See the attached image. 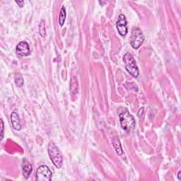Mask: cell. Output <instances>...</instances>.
<instances>
[{"instance_id":"obj_6","label":"cell","mask_w":181,"mask_h":181,"mask_svg":"<svg viewBox=\"0 0 181 181\" xmlns=\"http://www.w3.org/2000/svg\"><path fill=\"white\" fill-rule=\"evenodd\" d=\"M117 29L119 34L122 36H125L127 33V19L123 14H120L119 16V18L117 19Z\"/></svg>"},{"instance_id":"obj_16","label":"cell","mask_w":181,"mask_h":181,"mask_svg":"<svg viewBox=\"0 0 181 181\" xmlns=\"http://www.w3.org/2000/svg\"><path fill=\"white\" fill-rule=\"evenodd\" d=\"M15 2H16V3L18 4L19 6H20V7H22V6H23V4H24V2L23 1H16Z\"/></svg>"},{"instance_id":"obj_1","label":"cell","mask_w":181,"mask_h":181,"mask_svg":"<svg viewBox=\"0 0 181 181\" xmlns=\"http://www.w3.org/2000/svg\"><path fill=\"white\" fill-rule=\"evenodd\" d=\"M120 123L123 129L127 132H130L134 129L135 120L126 108H121L119 113Z\"/></svg>"},{"instance_id":"obj_2","label":"cell","mask_w":181,"mask_h":181,"mask_svg":"<svg viewBox=\"0 0 181 181\" xmlns=\"http://www.w3.org/2000/svg\"><path fill=\"white\" fill-rule=\"evenodd\" d=\"M48 154L54 166L60 169L63 164V157L57 147L53 141H50L48 145Z\"/></svg>"},{"instance_id":"obj_11","label":"cell","mask_w":181,"mask_h":181,"mask_svg":"<svg viewBox=\"0 0 181 181\" xmlns=\"http://www.w3.org/2000/svg\"><path fill=\"white\" fill-rule=\"evenodd\" d=\"M113 147H114L115 151L117 153V154L120 156H121L122 154H123V150L122 149L121 147V144L120 142V140L117 138H115L114 140L113 141Z\"/></svg>"},{"instance_id":"obj_15","label":"cell","mask_w":181,"mask_h":181,"mask_svg":"<svg viewBox=\"0 0 181 181\" xmlns=\"http://www.w3.org/2000/svg\"><path fill=\"white\" fill-rule=\"evenodd\" d=\"M1 126H2V129H1V140L3 138V135H4V123H3V120L1 119Z\"/></svg>"},{"instance_id":"obj_3","label":"cell","mask_w":181,"mask_h":181,"mask_svg":"<svg viewBox=\"0 0 181 181\" xmlns=\"http://www.w3.org/2000/svg\"><path fill=\"white\" fill-rule=\"evenodd\" d=\"M123 62L125 63V69L133 77L137 78L139 76V69L136 64V61L132 54L126 53L123 57Z\"/></svg>"},{"instance_id":"obj_13","label":"cell","mask_w":181,"mask_h":181,"mask_svg":"<svg viewBox=\"0 0 181 181\" xmlns=\"http://www.w3.org/2000/svg\"><path fill=\"white\" fill-rule=\"evenodd\" d=\"M39 33L41 37L44 38L46 36V30H45V21L42 20L40 21V25H39Z\"/></svg>"},{"instance_id":"obj_5","label":"cell","mask_w":181,"mask_h":181,"mask_svg":"<svg viewBox=\"0 0 181 181\" xmlns=\"http://www.w3.org/2000/svg\"><path fill=\"white\" fill-rule=\"evenodd\" d=\"M52 180V172L48 167L42 165L37 169L36 174V181H50Z\"/></svg>"},{"instance_id":"obj_19","label":"cell","mask_w":181,"mask_h":181,"mask_svg":"<svg viewBox=\"0 0 181 181\" xmlns=\"http://www.w3.org/2000/svg\"><path fill=\"white\" fill-rule=\"evenodd\" d=\"M178 180H180V171L178 172Z\"/></svg>"},{"instance_id":"obj_18","label":"cell","mask_w":181,"mask_h":181,"mask_svg":"<svg viewBox=\"0 0 181 181\" xmlns=\"http://www.w3.org/2000/svg\"><path fill=\"white\" fill-rule=\"evenodd\" d=\"M106 3H107V2H103V1H102V2H101V1H100V2H99V4H101L102 6H103V4H106Z\"/></svg>"},{"instance_id":"obj_8","label":"cell","mask_w":181,"mask_h":181,"mask_svg":"<svg viewBox=\"0 0 181 181\" xmlns=\"http://www.w3.org/2000/svg\"><path fill=\"white\" fill-rule=\"evenodd\" d=\"M11 122L14 130L19 131L21 129L20 119H19V115L16 112H13L11 114Z\"/></svg>"},{"instance_id":"obj_14","label":"cell","mask_w":181,"mask_h":181,"mask_svg":"<svg viewBox=\"0 0 181 181\" xmlns=\"http://www.w3.org/2000/svg\"><path fill=\"white\" fill-rule=\"evenodd\" d=\"M14 82L15 84L18 87H21L23 84V78L22 77V76L19 74H17V75H15L14 77Z\"/></svg>"},{"instance_id":"obj_10","label":"cell","mask_w":181,"mask_h":181,"mask_svg":"<svg viewBox=\"0 0 181 181\" xmlns=\"http://www.w3.org/2000/svg\"><path fill=\"white\" fill-rule=\"evenodd\" d=\"M70 90L72 96H75L76 93H78V82H77V78L75 77L71 78Z\"/></svg>"},{"instance_id":"obj_7","label":"cell","mask_w":181,"mask_h":181,"mask_svg":"<svg viewBox=\"0 0 181 181\" xmlns=\"http://www.w3.org/2000/svg\"><path fill=\"white\" fill-rule=\"evenodd\" d=\"M16 54L19 57L28 56L30 54V47L29 45L26 41H21L18 44L16 48Z\"/></svg>"},{"instance_id":"obj_12","label":"cell","mask_w":181,"mask_h":181,"mask_svg":"<svg viewBox=\"0 0 181 181\" xmlns=\"http://www.w3.org/2000/svg\"><path fill=\"white\" fill-rule=\"evenodd\" d=\"M65 19H66V10L64 6H62L60 10V16H59V23L60 26H62L64 25Z\"/></svg>"},{"instance_id":"obj_17","label":"cell","mask_w":181,"mask_h":181,"mask_svg":"<svg viewBox=\"0 0 181 181\" xmlns=\"http://www.w3.org/2000/svg\"><path fill=\"white\" fill-rule=\"evenodd\" d=\"M143 112H144V108H141L140 109H139V110L138 112V116L141 117V115L143 114Z\"/></svg>"},{"instance_id":"obj_9","label":"cell","mask_w":181,"mask_h":181,"mask_svg":"<svg viewBox=\"0 0 181 181\" xmlns=\"http://www.w3.org/2000/svg\"><path fill=\"white\" fill-rule=\"evenodd\" d=\"M23 176L26 179L29 177L32 172V165L26 159H23Z\"/></svg>"},{"instance_id":"obj_4","label":"cell","mask_w":181,"mask_h":181,"mask_svg":"<svg viewBox=\"0 0 181 181\" xmlns=\"http://www.w3.org/2000/svg\"><path fill=\"white\" fill-rule=\"evenodd\" d=\"M144 36L139 28H133L130 38V44L134 49H138L144 41Z\"/></svg>"}]
</instances>
